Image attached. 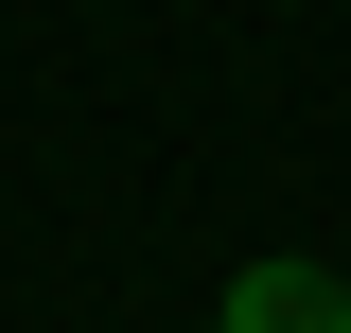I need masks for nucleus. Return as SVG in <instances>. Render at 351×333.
Here are the masks:
<instances>
[{"label": "nucleus", "mask_w": 351, "mask_h": 333, "mask_svg": "<svg viewBox=\"0 0 351 333\" xmlns=\"http://www.w3.org/2000/svg\"><path fill=\"white\" fill-rule=\"evenodd\" d=\"M211 333H351V281L334 263H228V298H211Z\"/></svg>", "instance_id": "1"}]
</instances>
